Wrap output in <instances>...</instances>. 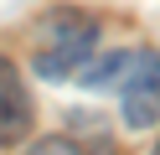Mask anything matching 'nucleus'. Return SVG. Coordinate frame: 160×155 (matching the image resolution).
Instances as JSON below:
<instances>
[{
  "label": "nucleus",
  "mask_w": 160,
  "mask_h": 155,
  "mask_svg": "<svg viewBox=\"0 0 160 155\" xmlns=\"http://www.w3.org/2000/svg\"><path fill=\"white\" fill-rule=\"evenodd\" d=\"M119 93H124V124L129 129H155L160 124V52L134 47V62H129Z\"/></svg>",
  "instance_id": "f03ea898"
},
{
  "label": "nucleus",
  "mask_w": 160,
  "mask_h": 155,
  "mask_svg": "<svg viewBox=\"0 0 160 155\" xmlns=\"http://www.w3.org/2000/svg\"><path fill=\"white\" fill-rule=\"evenodd\" d=\"M93 52H98V16H88V10H52V16L36 21V57H31L36 78L62 83Z\"/></svg>",
  "instance_id": "f257e3e1"
},
{
  "label": "nucleus",
  "mask_w": 160,
  "mask_h": 155,
  "mask_svg": "<svg viewBox=\"0 0 160 155\" xmlns=\"http://www.w3.org/2000/svg\"><path fill=\"white\" fill-rule=\"evenodd\" d=\"M31 93H26L21 72L11 57H0V150H16V145L31 134Z\"/></svg>",
  "instance_id": "7ed1b4c3"
},
{
  "label": "nucleus",
  "mask_w": 160,
  "mask_h": 155,
  "mask_svg": "<svg viewBox=\"0 0 160 155\" xmlns=\"http://www.w3.org/2000/svg\"><path fill=\"white\" fill-rule=\"evenodd\" d=\"M26 155H83V150H78V140H67V134H47V140H36Z\"/></svg>",
  "instance_id": "39448f33"
},
{
  "label": "nucleus",
  "mask_w": 160,
  "mask_h": 155,
  "mask_svg": "<svg viewBox=\"0 0 160 155\" xmlns=\"http://www.w3.org/2000/svg\"><path fill=\"white\" fill-rule=\"evenodd\" d=\"M150 155H160V145H155V150H150Z\"/></svg>",
  "instance_id": "423d86ee"
},
{
  "label": "nucleus",
  "mask_w": 160,
  "mask_h": 155,
  "mask_svg": "<svg viewBox=\"0 0 160 155\" xmlns=\"http://www.w3.org/2000/svg\"><path fill=\"white\" fill-rule=\"evenodd\" d=\"M129 62H134V47H129V52H108V57H98V62H83L72 78L83 83L88 93H119V83H124Z\"/></svg>",
  "instance_id": "20e7f679"
}]
</instances>
